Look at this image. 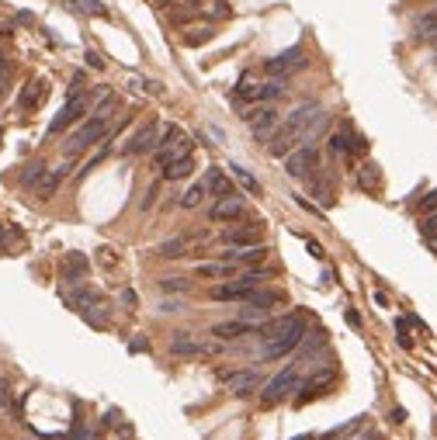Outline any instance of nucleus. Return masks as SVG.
<instances>
[{"label": "nucleus", "instance_id": "obj_1", "mask_svg": "<svg viewBox=\"0 0 437 440\" xmlns=\"http://www.w3.org/2000/svg\"><path fill=\"white\" fill-rule=\"evenodd\" d=\"M319 115H323V107H319L316 101L299 104L295 112L285 118V125H282V129H275V135L267 139V153L275 156V159H285L292 149H299V146L305 142V132H309V125H312Z\"/></svg>", "mask_w": 437, "mask_h": 440}, {"label": "nucleus", "instance_id": "obj_2", "mask_svg": "<svg viewBox=\"0 0 437 440\" xmlns=\"http://www.w3.org/2000/svg\"><path fill=\"white\" fill-rule=\"evenodd\" d=\"M260 340H264V357H285V354H292L299 344H302V337H305V319L295 312V315H285V319H278V322H271V326H260V333H257Z\"/></svg>", "mask_w": 437, "mask_h": 440}, {"label": "nucleus", "instance_id": "obj_3", "mask_svg": "<svg viewBox=\"0 0 437 440\" xmlns=\"http://www.w3.org/2000/svg\"><path fill=\"white\" fill-rule=\"evenodd\" d=\"M108 135V118L104 115H94V118H87L70 139H66V156H77V153H84L87 146H94V142H101Z\"/></svg>", "mask_w": 437, "mask_h": 440}, {"label": "nucleus", "instance_id": "obj_4", "mask_svg": "<svg viewBox=\"0 0 437 440\" xmlns=\"http://www.w3.org/2000/svg\"><path fill=\"white\" fill-rule=\"evenodd\" d=\"M299 381H302V378H299V367H295V364H288L285 371H278L275 378H271V381L264 385V396H260V399H264V406H275V402L288 399V392H295V389H299Z\"/></svg>", "mask_w": 437, "mask_h": 440}, {"label": "nucleus", "instance_id": "obj_5", "mask_svg": "<svg viewBox=\"0 0 437 440\" xmlns=\"http://www.w3.org/2000/svg\"><path fill=\"white\" fill-rule=\"evenodd\" d=\"M87 107H90V101H87L84 94H70V101L60 107V115L49 122V135H60V132H66L70 125H77V122L87 115Z\"/></svg>", "mask_w": 437, "mask_h": 440}, {"label": "nucleus", "instance_id": "obj_6", "mask_svg": "<svg viewBox=\"0 0 437 440\" xmlns=\"http://www.w3.org/2000/svg\"><path fill=\"white\" fill-rule=\"evenodd\" d=\"M243 122L250 125L253 139L267 142L271 135H275V129H278V112H275L271 104H260V107H250V112L243 115Z\"/></svg>", "mask_w": 437, "mask_h": 440}, {"label": "nucleus", "instance_id": "obj_7", "mask_svg": "<svg viewBox=\"0 0 437 440\" xmlns=\"http://www.w3.org/2000/svg\"><path fill=\"white\" fill-rule=\"evenodd\" d=\"M312 170H319V153L316 146H299L285 156V174L288 177H309Z\"/></svg>", "mask_w": 437, "mask_h": 440}, {"label": "nucleus", "instance_id": "obj_8", "mask_svg": "<svg viewBox=\"0 0 437 440\" xmlns=\"http://www.w3.org/2000/svg\"><path fill=\"white\" fill-rule=\"evenodd\" d=\"M218 378L226 381V389H229L233 396H250V392H257V389H260V371H257V367H243V371H223Z\"/></svg>", "mask_w": 437, "mask_h": 440}, {"label": "nucleus", "instance_id": "obj_9", "mask_svg": "<svg viewBox=\"0 0 437 440\" xmlns=\"http://www.w3.org/2000/svg\"><path fill=\"white\" fill-rule=\"evenodd\" d=\"M201 243H208V233H195V236H174V240H167V243H160V257H167V260H177V257H188L195 246H201Z\"/></svg>", "mask_w": 437, "mask_h": 440}, {"label": "nucleus", "instance_id": "obj_10", "mask_svg": "<svg viewBox=\"0 0 437 440\" xmlns=\"http://www.w3.org/2000/svg\"><path fill=\"white\" fill-rule=\"evenodd\" d=\"M334 378H337V371H334V367H326L323 374H316V378H309L305 385L299 381V389H295L299 396H295V402H299V406H305L309 399H316V396H323V392H326V389H330V385H334Z\"/></svg>", "mask_w": 437, "mask_h": 440}, {"label": "nucleus", "instance_id": "obj_11", "mask_svg": "<svg viewBox=\"0 0 437 440\" xmlns=\"http://www.w3.org/2000/svg\"><path fill=\"white\" fill-rule=\"evenodd\" d=\"M260 326L257 322H247V319H229V322H218L212 326V337L218 340H236V337H257Z\"/></svg>", "mask_w": 437, "mask_h": 440}, {"label": "nucleus", "instance_id": "obj_12", "mask_svg": "<svg viewBox=\"0 0 437 440\" xmlns=\"http://www.w3.org/2000/svg\"><path fill=\"white\" fill-rule=\"evenodd\" d=\"M305 52H302V45H295V49H288V52H282V56H275V60H267V73H275V77H285V73H292V70H302L305 66Z\"/></svg>", "mask_w": 437, "mask_h": 440}, {"label": "nucleus", "instance_id": "obj_13", "mask_svg": "<svg viewBox=\"0 0 437 440\" xmlns=\"http://www.w3.org/2000/svg\"><path fill=\"white\" fill-rule=\"evenodd\" d=\"M66 174H70V156H66V163H63V167H56V170H45V174H42V181L35 184V198H38V201L52 198V194L60 191V184H63V177H66Z\"/></svg>", "mask_w": 437, "mask_h": 440}, {"label": "nucleus", "instance_id": "obj_14", "mask_svg": "<svg viewBox=\"0 0 437 440\" xmlns=\"http://www.w3.org/2000/svg\"><path fill=\"white\" fill-rule=\"evenodd\" d=\"M243 198H236V194H229V198H218L215 205H212V222H233V218H243Z\"/></svg>", "mask_w": 437, "mask_h": 440}, {"label": "nucleus", "instance_id": "obj_15", "mask_svg": "<svg viewBox=\"0 0 437 440\" xmlns=\"http://www.w3.org/2000/svg\"><path fill=\"white\" fill-rule=\"evenodd\" d=\"M215 347H208V344H201V340H191V333H174V340H171V354H177V357H201V354H212Z\"/></svg>", "mask_w": 437, "mask_h": 440}, {"label": "nucleus", "instance_id": "obj_16", "mask_svg": "<svg viewBox=\"0 0 437 440\" xmlns=\"http://www.w3.org/2000/svg\"><path fill=\"white\" fill-rule=\"evenodd\" d=\"M264 257H267V246H264V243H253V246H229V250L223 253L226 263H260Z\"/></svg>", "mask_w": 437, "mask_h": 440}, {"label": "nucleus", "instance_id": "obj_17", "mask_svg": "<svg viewBox=\"0 0 437 440\" xmlns=\"http://www.w3.org/2000/svg\"><path fill=\"white\" fill-rule=\"evenodd\" d=\"M149 149H156V125H153V122H146V125L129 139L125 156H139V153H149Z\"/></svg>", "mask_w": 437, "mask_h": 440}, {"label": "nucleus", "instance_id": "obj_18", "mask_svg": "<svg viewBox=\"0 0 437 440\" xmlns=\"http://www.w3.org/2000/svg\"><path fill=\"white\" fill-rule=\"evenodd\" d=\"M223 243L226 246H253V243H260V222H247L240 229L223 233Z\"/></svg>", "mask_w": 437, "mask_h": 440}, {"label": "nucleus", "instance_id": "obj_19", "mask_svg": "<svg viewBox=\"0 0 437 440\" xmlns=\"http://www.w3.org/2000/svg\"><path fill=\"white\" fill-rule=\"evenodd\" d=\"M285 302V295L282 292H267V288H253L247 298H243V305H250V309H260L264 315L275 309V305H282Z\"/></svg>", "mask_w": 437, "mask_h": 440}, {"label": "nucleus", "instance_id": "obj_20", "mask_svg": "<svg viewBox=\"0 0 437 440\" xmlns=\"http://www.w3.org/2000/svg\"><path fill=\"white\" fill-rule=\"evenodd\" d=\"M191 153V142L184 139V135H177L174 142H167V146H156V163L160 167H167V163H174V159H181V156H188Z\"/></svg>", "mask_w": 437, "mask_h": 440}, {"label": "nucleus", "instance_id": "obj_21", "mask_svg": "<svg viewBox=\"0 0 437 440\" xmlns=\"http://www.w3.org/2000/svg\"><path fill=\"white\" fill-rule=\"evenodd\" d=\"M201 184H205V194H215V198H229V194H236V191H233V181H229L223 170H208Z\"/></svg>", "mask_w": 437, "mask_h": 440}, {"label": "nucleus", "instance_id": "obj_22", "mask_svg": "<svg viewBox=\"0 0 437 440\" xmlns=\"http://www.w3.org/2000/svg\"><path fill=\"white\" fill-rule=\"evenodd\" d=\"M87 270H90V260L84 257V253H66V260H63V278L66 281H84L87 278Z\"/></svg>", "mask_w": 437, "mask_h": 440}, {"label": "nucleus", "instance_id": "obj_23", "mask_svg": "<svg viewBox=\"0 0 437 440\" xmlns=\"http://www.w3.org/2000/svg\"><path fill=\"white\" fill-rule=\"evenodd\" d=\"M45 94H49V87H45L42 80H32V83L25 87V94H21L18 107H21V112H35V107L45 101Z\"/></svg>", "mask_w": 437, "mask_h": 440}, {"label": "nucleus", "instance_id": "obj_24", "mask_svg": "<svg viewBox=\"0 0 437 440\" xmlns=\"http://www.w3.org/2000/svg\"><path fill=\"white\" fill-rule=\"evenodd\" d=\"M191 170H195V159L188 153V156H181V159H174V163L163 167V181H184V177H191Z\"/></svg>", "mask_w": 437, "mask_h": 440}, {"label": "nucleus", "instance_id": "obj_25", "mask_svg": "<svg viewBox=\"0 0 437 440\" xmlns=\"http://www.w3.org/2000/svg\"><path fill=\"white\" fill-rule=\"evenodd\" d=\"M233 270H236V267L223 260V263H198V270H195V274H198V278L215 281V278H233Z\"/></svg>", "mask_w": 437, "mask_h": 440}, {"label": "nucleus", "instance_id": "obj_26", "mask_svg": "<svg viewBox=\"0 0 437 440\" xmlns=\"http://www.w3.org/2000/svg\"><path fill=\"white\" fill-rule=\"evenodd\" d=\"M282 94H285V77H282V80H267V83L257 87V101H264V104H267V101H278Z\"/></svg>", "mask_w": 437, "mask_h": 440}, {"label": "nucleus", "instance_id": "obj_27", "mask_svg": "<svg viewBox=\"0 0 437 440\" xmlns=\"http://www.w3.org/2000/svg\"><path fill=\"white\" fill-rule=\"evenodd\" d=\"M361 187L364 191H378L382 187V174H378L375 163H364V167H361Z\"/></svg>", "mask_w": 437, "mask_h": 440}, {"label": "nucleus", "instance_id": "obj_28", "mask_svg": "<svg viewBox=\"0 0 437 440\" xmlns=\"http://www.w3.org/2000/svg\"><path fill=\"white\" fill-rule=\"evenodd\" d=\"M330 149L347 156V153H351V129H344V132H334V135H330Z\"/></svg>", "mask_w": 437, "mask_h": 440}, {"label": "nucleus", "instance_id": "obj_29", "mask_svg": "<svg viewBox=\"0 0 437 440\" xmlns=\"http://www.w3.org/2000/svg\"><path fill=\"white\" fill-rule=\"evenodd\" d=\"M73 305H77V309H94V305H101V295L90 292V288H84V292L73 295Z\"/></svg>", "mask_w": 437, "mask_h": 440}, {"label": "nucleus", "instance_id": "obj_30", "mask_svg": "<svg viewBox=\"0 0 437 440\" xmlns=\"http://www.w3.org/2000/svg\"><path fill=\"white\" fill-rule=\"evenodd\" d=\"M233 177H236V181H240V184H243L250 194H260V181H257V177H250L243 167H233Z\"/></svg>", "mask_w": 437, "mask_h": 440}, {"label": "nucleus", "instance_id": "obj_31", "mask_svg": "<svg viewBox=\"0 0 437 440\" xmlns=\"http://www.w3.org/2000/svg\"><path fill=\"white\" fill-rule=\"evenodd\" d=\"M201 198H205V184H195V187H188V194L181 198V208H198Z\"/></svg>", "mask_w": 437, "mask_h": 440}, {"label": "nucleus", "instance_id": "obj_32", "mask_svg": "<svg viewBox=\"0 0 437 440\" xmlns=\"http://www.w3.org/2000/svg\"><path fill=\"white\" fill-rule=\"evenodd\" d=\"M42 174H45V167H42V163H32V167H28V174L21 177V184H25V187H35V184L42 181Z\"/></svg>", "mask_w": 437, "mask_h": 440}, {"label": "nucleus", "instance_id": "obj_33", "mask_svg": "<svg viewBox=\"0 0 437 440\" xmlns=\"http://www.w3.org/2000/svg\"><path fill=\"white\" fill-rule=\"evenodd\" d=\"M160 288H163V292H188V288H191V281H184V278H163V281H160Z\"/></svg>", "mask_w": 437, "mask_h": 440}, {"label": "nucleus", "instance_id": "obj_34", "mask_svg": "<svg viewBox=\"0 0 437 440\" xmlns=\"http://www.w3.org/2000/svg\"><path fill=\"white\" fill-rule=\"evenodd\" d=\"M420 236L427 240V236H437V211H430L423 222H420Z\"/></svg>", "mask_w": 437, "mask_h": 440}, {"label": "nucleus", "instance_id": "obj_35", "mask_svg": "<svg viewBox=\"0 0 437 440\" xmlns=\"http://www.w3.org/2000/svg\"><path fill=\"white\" fill-rule=\"evenodd\" d=\"M396 333H399V344L410 350V347H413V337H410V326H406V319H396Z\"/></svg>", "mask_w": 437, "mask_h": 440}, {"label": "nucleus", "instance_id": "obj_36", "mask_svg": "<svg viewBox=\"0 0 437 440\" xmlns=\"http://www.w3.org/2000/svg\"><path fill=\"white\" fill-rule=\"evenodd\" d=\"M208 38H212V28H198V31L188 35L184 42H188V45H201V42H208Z\"/></svg>", "mask_w": 437, "mask_h": 440}, {"label": "nucleus", "instance_id": "obj_37", "mask_svg": "<svg viewBox=\"0 0 437 440\" xmlns=\"http://www.w3.org/2000/svg\"><path fill=\"white\" fill-rule=\"evenodd\" d=\"M302 344H305V350H316V347H323V344H326V333H312L309 340L302 337ZM302 344H299V347H302Z\"/></svg>", "mask_w": 437, "mask_h": 440}, {"label": "nucleus", "instance_id": "obj_38", "mask_svg": "<svg viewBox=\"0 0 437 440\" xmlns=\"http://www.w3.org/2000/svg\"><path fill=\"white\" fill-rule=\"evenodd\" d=\"M420 208H423L427 215H430V211H437V187H434V191H430V194L420 201Z\"/></svg>", "mask_w": 437, "mask_h": 440}, {"label": "nucleus", "instance_id": "obj_39", "mask_svg": "<svg viewBox=\"0 0 437 440\" xmlns=\"http://www.w3.org/2000/svg\"><path fill=\"white\" fill-rule=\"evenodd\" d=\"M11 406V389H8V381L0 378V409H8Z\"/></svg>", "mask_w": 437, "mask_h": 440}, {"label": "nucleus", "instance_id": "obj_40", "mask_svg": "<svg viewBox=\"0 0 437 440\" xmlns=\"http://www.w3.org/2000/svg\"><path fill=\"white\" fill-rule=\"evenodd\" d=\"M351 440H382V433H378V430H361V433L351 437Z\"/></svg>", "mask_w": 437, "mask_h": 440}, {"label": "nucleus", "instance_id": "obj_41", "mask_svg": "<svg viewBox=\"0 0 437 440\" xmlns=\"http://www.w3.org/2000/svg\"><path fill=\"white\" fill-rule=\"evenodd\" d=\"M80 4H84L87 11H94V14H104V8L97 4V0H80Z\"/></svg>", "mask_w": 437, "mask_h": 440}, {"label": "nucleus", "instance_id": "obj_42", "mask_svg": "<svg viewBox=\"0 0 437 440\" xmlns=\"http://www.w3.org/2000/svg\"><path fill=\"white\" fill-rule=\"evenodd\" d=\"M156 191H160V187H156V184H153V187H149V191H146V201H142V208H149V205H153V201H156Z\"/></svg>", "mask_w": 437, "mask_h": 440}, {"label": "nucleus", "instance_id": "obj_43", "mask_svg": "<svg viewBox=\"0 0 437 440\" xmlns=\"http://www.w3.org/2000/svg\"><path fill=\"white\" fill-rule=\"evenodd\" d=\"M160 309H163V312H181V309H184V305H181V302H163V305H160Z\"/></svg>", "mask_w": 437, "mask_h": 440}, {"label": "nucleus", "instance_id": "obj_44", "mask_svg": "<svg viewBox=\"0 0 437 440\" xmlns=\"http://www.w3.org/2000/svg\"><path fill=\"white\" fill-rule=\"evenodd\" d=\"M8 80H11V73L0 70V97H4V90H8Z\"/></svg>", "mask_w": 437, "mask_h": 440}, {"label": "nucleus", "instance_id": "obj_45", "mask_svg": "<svg viewBox=\"0 0 437 440\" xmlns=\"http://www.w3.org/2000/svg\"><path fill=\"white\" fill-rule=\"evenodd\" d=\"M309 253H312V257H316V260H323V257H326V253H323V246H319V243H309Z\"/></svg>", "mask_w": 437, "mask_h": 440}, {"label": "nucleus", "instance_id": "obj_46", "mask_svg": "<svg viewBox=\"0 0 437 440\" xmlns=\"http://www.w3.org/2000/svg\"><path fill=\"white\" fill-rule=\"evenodd\" d=\"M427 246H430V250L437 253V236H427Z\"/></svg>", "mask_w": 437, "mask_h": 440}, {"label": "nucleus", "instance_id": "obj_47", "mask_svg": "<svg viewBox=\"0 0 437 440\" xmlns=\"http://www.w3.org/2000/svg\"><path fill=\"white\" fill-rule=\"evenodd\" d=\"M427 18H430V21L437 25V8H434V11H427Z\"/></svg>", "mask_w": 437, "mask_h": 440}, {"label": "nucleus", "instance_id": "obj_48", "mask_svg": "<svg viewBox=\"0 0 437 440\" xmlns=\"http://www.w3.org/2000/svg\"><path fill=\"white\" fill-rule=\"evenodd\" d=\"M0 70H8V60H4V52H0Z\"/></svg>", "mask_w": 437, "mask_h": 440}, {"label": "nucleus", "instance_id": "obj_49", "mask_svg": "<svg viewBox=\"0 0 437 440\" xmlns=\"http://www.w3.org/2000/svg\"><path fill=\"white\" fill-rule=\"evenodd\" d=\"M292 440H312V433H302V437H292Z\"/></svg>", "mask_w": 437, "mask_h": 440}, {"label": "nucleus", "instance_id": "obj_50", "mask_svg": "<svg viewBox=\"0 0 437 440\" xmlns=\"http://www.w3.org/2000/svg\"><path fill=\"white\" fill-rule=\"evenodd\" d=\"M0 243H4V229H0Z\"/></svg>", "mask_w": 437, "mask_h": 440}]
</instances>
